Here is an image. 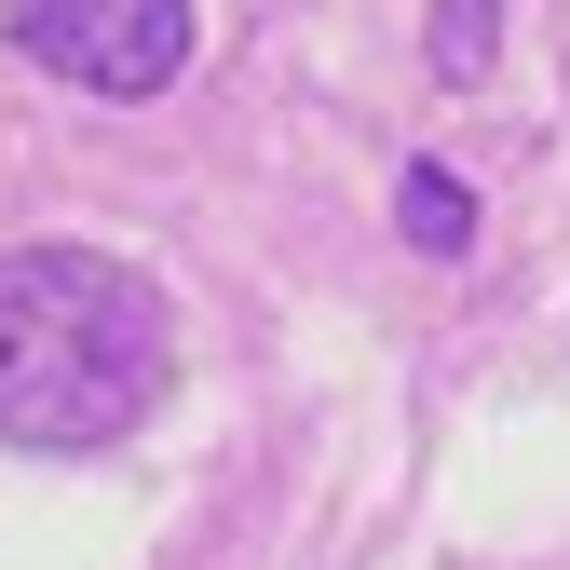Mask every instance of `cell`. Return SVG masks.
I'll use <instances>...</instances> for the list:
<instances>
[{
    "label": "cell",
    "mask_w": 570,
    "mask_h": 570,
    "mask_svg": "<svg viewBox=\"0 0 570 570\" xmlns=\"http://www.w3.org/2000/svg\"><path fill=\"white\" fill-rule=\"evenodd\" d=\"M177 381L164 285L109 245H14L0 258V449L96 462Z\"/></svg>",
    "instance_id": "1"
},
{
    "label": "cell",
    "mask_w": 570,
    "mask_h": 570,
    "mask_svg": "<svg viewBox=\"0 0 570 570\" xmlns=\"http://www.w3.org/2000/svg\"><path fill=\"white\" fill-rule=\"evenodd\" d=\"M0 28L82 96H164L190 68V0H0Z\"/></svg>",
    "instance_id": "2"
},
{
    "label": "cell",
    "mask_w": 570,
    "mask_h": 570,
    "mask_svg": "<svg viewBox=\"0 0 570 570\" xmlns=\"http://www.w3.org/2000/svg\"><path fill=\"white\" fill-rule=\"evenodd\" d=\"M394 232H407L421 258H475V190H462L449 164H407V177H394Z\"/></svg>",
    "instance_id": "3"
},
{
    "label": "cell",
    "mask_w": 570,
    "mask_h": 570,
    "mask_svg": "<svg viewBox=\"0 0 570 570\" xmlns=\"http://www.w3.org/2000/svg\"><path fill=\"white\" fill-rule=\"evenodd\" d=\"M421 55H435V82H489V55H503V0H435Z\"/></svg>",
    "instance_id": "4"
}]
</instances>
